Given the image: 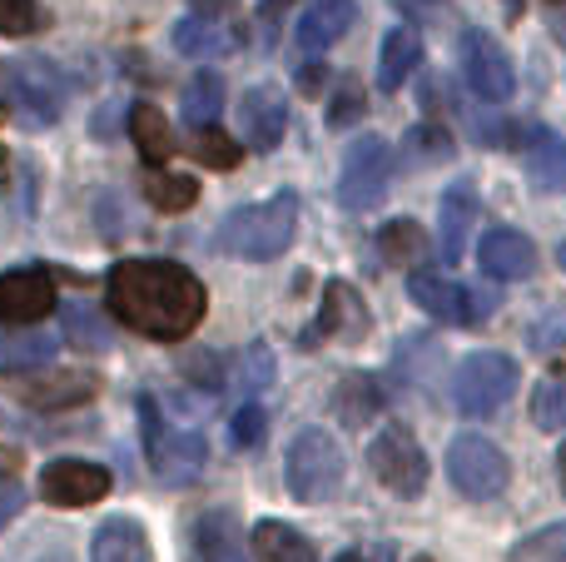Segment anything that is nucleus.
Instances as JSON below:
<instances>
[{"mask_svg": "<svg viewBox=\"0 0 566 562\" xmlns=\"http://www.w3.org/2000/svg\"><path fill=\"white\" fill-rule=\"evenodd\" d=\"M55 354H60V339L30 324L25 334H10L6 344H0V368H6V374H20V368H45Z\"/></svg>", "mask_w": 566, "mask_h": 562, "instance_id": "nucleus-27", "label": "nucleus"}, {"mask_svg": "<svg viewBox=\"0 0 566 562\" xmlns=\"http://www.w3.org/2000/svg\"><path fill=\"white\" fill-rule=\"evenodd\" d=\"M55 309V284L45 269H15L0 274V324L6 329H30Z\"/></svg>", "mask_w": 566, "mask_h": 562, "instance_id": "nucleus-13", "label": "nucleus"}, {"mask_svg": "<svg viewBox=\"0 0 566 562\" xmlns=\"http://www.w3.org/2000/svg\"><path fill=\"white\" fill-rule=\"evenodd\" d=\"M189 562H244V523L234 508H205L189 528Z\"/></svg>", "mask_w": 566, "mask_h": 562, "instance_id": "nucleus-16", "label": "nucleus"}, {"mask_svg": "<svg viewBox=\"0 0 566 562\" xmlns=\"http://www.w3.org/2000/svg\"><path fill=\"white\" fill-rule=\"evenodd\" d=\"M293 229H298V195L283 189V195H269L259 205H244L219 225L214 244L224 249L229 259H249V264H264V259H279L283 249L293 244Z\"/></svg>", "mask_w": 566, "mask_h": 562, "instance_id": "nucleus-2", "label": "nucleus"}, {"mask_svg": "<svg viewBox=\"0 0 566 562\" xmlns=\"http://www.w3.org/2000/svg\"><path fill=\"white\" fill-rule=\"evenodd\" d=\"M517 358L502 354V348H482L468 354L452 374V404L468 418H492L512 394H517Z\"/></svg>", "mask_w": 566, "mask_h": 562, "instance_id": "nucleus-5", "label": "nucleus"}, {"mask_svg": "<svg viewBox=\"0 0 566 562\" xmlns=\"http://www.w3.org/2000/svg\"><path fill=\"white\" fill-rule=\"evenodd\" d=\"M353 110H363V100L353 95V90H343V95H338V105H333V125H348V115H353Z\"/></svg>", "mask_w": 566, "mask_h": 562, "instance_id": "nucleus-44", "label": "nucleus"}, {"mask_svg": "<svg viewBox=\"0 0 566 562\" xmlns=\"http://www.w3.org/2000/svg\"><path fill=\"white\" fill-rule=\"evenodd\" d=\"M145 195H149V205L165 209V215H185V209L199 199V185H195V175H175V169L155 165L145 175Z\"/></svg>", "mask_w": 566, "mask_h": 562, "instance_id": "nucleus-30", "label": "nucleus"}, {"mask_svg": "<svg viewBox=\"0 0 566 562\" xmlns=\"http://www.w3.org/2000/svg\"><path fill=\"white\" fill-rule=\"evenodd\" d=\"M448 478H452V488H458L462 498L488 503V498H497L502 488H507L512 468H507V458H502V448L492 444V438L458 434L448 444Z\"/></svg>", "mask_w": 566, "mask_h": 562, "instance_id": "nucleus-9", "label": "nucleus"}, {"mask_svg": "<svg viewBox=\"0 0 566 562\" xmlns=\"http://www.w3.org/2000/svg\"><path fill=\"white\" fill-rule=\"evenodd\" d=\"M462 80H468V90L482 100V105L512 100L517 70H512L507 50L497 45V35H488V30H468V35H462Z\"/></svg>", "mask_w": 566, "mask_h": 562, "instance_id": "nucleus-11", "label": "nucleus"}, {"mask_svg": "<svg viewBox=\"0 0 566 562\" xmlns=\"http://www.w3.org/2000/svg\"><path fill=\"white\" fill-rule=\"evenodd\" d=\"M40 25H45V10H40L35 0H0V35L25 40V35H35Z\"/></svg>", "mask_w": 566, "mask_h": 562, "instance_id": "nucleus-38", "label": "nucleus"}, {"mask_svg": "<svg viewBox=\"0 0 566 562\" xmlns=\"http://www.w3.org/2000/svg\"><path fill=\"white\" fill-rule=\"evenodd\" d=\"M189 374H195L199 384H219V378H224V368H219L214 354H195V358H189Z\"/></svg>", "mask_w": 566, "mask_h": 562, "instance_id": "nucleus-42", "label": "nucleus"}, {"mask_svg": "<svg viewBox=\"0 0 566 562\" xmlns=\"http://www.w3.org/2000/svg\"><path fill=\"white\" fill-rule=\"evenodd\" d=\"M368 468L392 498H422V488H428V454L412 438V428L402 424H388L368 444Z\"/></svg>", "mask_w": 566, "mask_h": 562, "instance_id": "nucleus-8", "label": "nucleus"}, {"mask_svg": "<svg viewBox=\"0 0 566 562\" xmlns=\"http://www.w3.org/2000/svg\"><path fill=\"white\" fill-rule=\"evenodd\" d=\"M20 508H25V488H20L15 478H6V473H0V528H6L10 518L20 513Z\"/></svg>", "mask_w": 566, "mask_h": 562, "instance_id": "nucleus-41", "label": "nucleus"}, {"mask_svg": "<svg viewBox=\"0 0 566 562\" xmlns=\"http://www.w3.org/2000/svg\"><path fill=\"white\" fill-rule=\"evenodd\" d=\"M219 110H224V80L214 75V70H205V75H195L185 85V95H179V115H185V125H214Z\"/></svg>", "mask_w": 566, "mask_h": 562, "instance_id": "nucleus-28", "label": "nucleus"}, {"mask_svg": "<svg viewBox=\"0 0 566 562\" xmlns=\"http://www.w3.org/2000/svg\"><path fill=\"white\" fill-rule=\"evenodd\" d=\"M478 264L488 279H522L537 269V249L517 229H488L478 244Z\"/></svg>", "mask_w": 566, "mask_h": 562, "instance_id": "nucleus-20", "label": "nucleus"}, {"mask_svg": "<svg viewBox=\"0 0 566 562\" xmlns=\"http://www.w3.org/2000/svg\"><path fill=\"white\" fill-rule=\"evenodd\" d=\"M254 562H318L313 543L289 523H259L254 528Z\"/></svg>", "mask_w": 566, "mask_h": 562, "instance_id": "nucleus-26", "label": "nucleus"}, {"mask_svg": "<svg viewBox=\"0 0 566 562\" xmlns=\"http://www.w3.org/2000/svg\"><path fill=\"white\" fill-rule=\"evenodd\" d=\"M382 408V394H378V384L373 378H348V384L338 388V418L348 428H363L373 414Z\"/></svg>", "mask_w": 566, "mask_h": 562, "instance_id": "nucleus-35", "label": "nucleus"}, {"mask_svg": "<svg viewBox=\"0 0 566 562\" xmlns=\"http://www.w3.org/2000/svg\"><path fill=\"white\" fill-rule=\"evenodd\" d=\"M269 384H274V354H269V344H249L234 364V394L249 404V398Z\"/></svg>", "mask_w": 566, "mask_h": 562, "instance_id": "nucleus-34", "label": "nucleus"}, {"mask_svg": "<svg viewBox=\"0 0 566 562\" xmlns=\"http://www.w3.org/2000/svg\"><path fill=\"white\" fill-rule=\"evenodd\" d=\"M373 319H368V304H363V294L348 284V279H328V289H323V304H318V329L308 334L313 339H338V344H358V339H368Z\"/></svg>", "mask_w": 566, "mask_h": 562, "instance_id": "nucleus-14", "label": "nucleus"}, {"mask_svg": "<svg viewBox=\"0 0 566 562\" xmlns=\"http://www.w3.org/2000/svg\"><path fill=\"white\" fill-rule=\"evenodd\" d=\"M392 169H398V155L382 135H358L348 145V159H343V179H338V199L343 209L363 215V209H378L382 195L392 185Z\"/></svg>", "mask_w": 566, "mask_h": 562, "instance_id": "nucleus-7", "label": "nucleus"}, {"mask_svg": "<svg viewBox=\"0 0 566 562\" xmlns=\"http://www.w3.org/2000/svg\"><path fill=\"white\" fill-rule=\"evenodd\" d=\"M90 562H149V538L135 518H109L95 533Z\"/></svg>", "mask_w": 566, "mask_h": 562, "instance_id": "nucleus-23", "label": "nucleus"}, {"mask_svg": "<svg viewBox=\"0 0 566 562\" xmlns=\"http://www.w3.org/2000/svg\"><path fill=\"white\" fill-rule=\"evenodd\" d=\"M517 149H522V165H527L532 185L552 189V195H566V139L562 135H552V129H542V125H522Z\"/></svg>", "mask_w": 566, "mask_h": 562, "instance_id": "nucleus-18", "label": "nucleus"}, {"mask_svg": "<svg viewBox=\"0 0 566 562\" xmlns=\"http://www.w3.org/2000/svg\"><path fill=\"white\" fill-rule=\"evenodd\" d=\"M283 473H289V493L298 498V503H333L348 464H343V448L328 428H303L289 444Z\"/></svg>", "mask_w": 566, "mask_h": 562, "instance_id": "nucleus-4", "label": "nucleus"}, {"mask_svg": "<svg viewBox=\"0 0 566 562\" xmlns=\"http://www.w3.org/2000/svg\"><path fill=\"white\" fill-rule=\"evenodd\" d=\"M353 20H358V0H313L298 20V45L318 55V50H328L333 40L353 25Z\"/></svg>", "mask_w": 566, "mask_h": 562, "instance_id": "nucleus-21", "label": "nucleus"}, {"mask_svg": "<svg viewBox=\"0 0 566 562\" xmlns=\"http://www.w3.org/2000/svg\"><path fill=\"white\" fill-rule=\"evenodd\" d=\"M562 269H566V244H562Z\"/></svg>", "mask_w": 566, "mask_h": 562, "instance_id": "nucleus-48", "label": "nucleus"}, {"mask_svg": "<svg viewBox=\"0 0 566 562\" xmlns=\"http://www.w3.org/2000/svg\"><path fill=\"white\" fill-rule=\"evenodd\" d=\"M65 95H70V85L50 60L25 55V60H10L6 65V100H10V110L25 119V129L55 125L60 110H65Z\"/></svg>", "mask_w": 566, "mask_h": 562, "instance_id": "nucleus-6", "label": "nucleus"}, {"mask_svg": "<svg viewBox=\"0 0 566 562\" xmlns=\"http://www.w3.org/2000/svg\"><path fill=\"white\" fill-rule=\"evenodd\" d=\"M532 424L562 434L566 428V368H552L537 388H532Z\"/></svg>", "mask_w": 566, "mask_h": 562, "instance_id": "nucleus-33", "label": "nucleus"}, {"mask_svg": "<svg viewBox=\"0 0 566 562\" xmlns=\"http://www.w3.org/2000/svg\"><path fill=\"white\" fill-rule=\"evenodd\" d=\"M175 50L179 55H189V60H219V55L234 50V35H229L219 20H209V15H189V20H179L175 25Z\"/></svg>", "mask_w": 566, "mask_h": 562, "instance_id": "nucleus-24", "label": "nucleus"}, {"mask_svg": "<svg viewBox=\"0 0 566 562\" xmlns=\"http://www.w3.org/2000/svg\"><path fill=\"white\" fill-rule=\"evenodd\" d=\"M408 25H428V20H442L448 15V0H388Z\"/></svg>", "mask_w": 566, "mask_h": 562, "instance_id": "nucleus-40", "label": "nucleus"}, {"mask_svg": "<svg viewBox=\"0 0 566 562\" xmlns=\"http://www.w3.org/2000/svg\"><path fill=\"white\" fill-rule=\"evenodd\" d=\"M65 339L80 348H90V354H99V348L115 344V329L99 319L95 304H85V299H70L65 304Z\"/></svg>", "mask_w": 566, "mask_h": 562, "instance_id": "nucleus-31", "label": "nucleus"}, {"mask_svg": "<svg viewBox=\"0 0 566 562\" xmlns=\"http://www.w3.org/2000/svg\"><path fill=\"white\" fill-rule=\"evenodd\" d=\"M239 135L249 149H274L289 135V100L274 85H254L239 100Z\"/></svg>", "mask_w": 566, "mask_h": 562, "instance_id": "nucleus-15", "label": "nucleus"}, {"mask_svg": "<svg viewBox=\"0 0 566 562\" xmlns=\"http://www.w3.org/2000/svg\"><path fill=\"white\" fill-rule=\"evenodd\" d=\"M129 135H135V149L149 159V165H169V155L179 149L175 129L165 125V115H159L155 105H135V110H129Z\"/></svg>", "mask_w": 566, "mask_h": 562, "instance_id": "nucleus-25", "label": "nucleus"}, {"mask_svg": "<svg viewBox=\"0 0 566 562\" xmlns=\"http://www.w3.org/2000/svg\"><path fill=\"white\" fill-rule=\"evenodd\" d=\"M452 135L448 125H438V119H422V125H412L408 135H402V159H408L412 169H428V165H442V159H452Z\"/></svg>", "mask_w": 566, "mask_h": 562, "instance_id": "nucleus-29", "label": "nucleus"}, {"mask_svg": "<svg viewBox=\"0 0 566 562\" xmlns=\"http://www.w3.org/2000/svg\"><path fill=\"white\" fill-rule=\"evenodd\" d=\"M338 562H388V548H378V553H363V548H348Z\"/></svg>", "mask_w": 566, "mask_h": 562, "instance_id": "nucleus-46", "label": "nucleus"}, {"mask_svg": "<svg viewBox=\"0 0 566 562\" xmlns=\"http://www.w3.org/2000/svg\"><path fill=\"white\" fill-rule=\"evenodd\" d=\"M139 418H145V448L155 473L169 488H189L209 464V438L195 424H179L169 408H159V398H139Z\"/></svg>", "mask_w": 566, "mask_h": 562, "instance_id": "nucleus-3", "label": "nucleus"}, {"mask_svg": "<svg viewBox=\"0 0 566 562\" xmlns=\"http://www.w3.org/2000/svg\"><path fill=\"white\" fill-rule=\"evenodd\" d=\"M378 249H382V259H388V264L412 269L422 254H428V235H422V225H412V219H392V225H382Z\"/></svg>", "mask_w": 566, "mask_h": 562, "instance_id": "nucleus-32", "label": "nucleus"}, {"mask_svg": "<svg viewBox=\"0 0 566 562\" xmlns=\"http://www.w3.org/2000/svg\"><path fill=\"white\" fill-rule=\"evenodd\" d=\"M298 90L303 95H323V90H328V70H318V65L298 70Z\"/></svg>", "mask_w": 566, "mask_h": 562, "instance_id": "nucleus-43", "label": "nucleus"}, {"mask_svg": "<svg viewBox=\"0 0 566 562\" xmlns=\"http://www.w3.org/2000/svg\"><path fill=\"white\" fill-rule=\"evenodd\" d=\"M239 0H195V15H209V20H219V15H229Z\"/></svg>", "mask_w": 566, "mask_h": 562, "instance_id": "nucleus-45", "label": "nucleus"}, {"mask_svg": "<svg viewBox=\"0 0 566 562\" xmlns=\"http://www.w3.org/2000/svg\"><path fill=\"white\" fill-rule=\"evenodd\" d=\"M512 562H566V523H552L542 533L522 538L512 548Z\"/></svg>", "mask_w": 566, "mask_h": 562, "instance_id": "nucleus-37", "label": "nucleus"}, {"mask_svg": "<svg viewBox=\"0 0 566 562\" xmlns=\"http://www.w3.org/2000/svg\"><path fill=\"white\" fill-rule=\"evenodd\" d=\"M6 394L30 408H80L99 394V378L90 368H20L6 374Z\"/></svg>", "mask_w": 566, "mask_h": 562, "instance_id": "nucleus-10", "label": "nucleus"}, {"mask_svg": "<svg viewBox=\"0 0 566 562\" xmlns=\"http://www.w3.org/2000/svg\"><path fill=\"white\" fill-rule=\"evenodd\" d=\"M189 155L209 169H234L239 165V139L224 135V129H214V125H199L195 139H189Z\"/></svg>", "mask_w": 566, "mask_h": 562, "instance_id": "nucleus-36", "label": "nucleus"}, {"mask_svg": "<svg viewBox=\"0 0 566 562\" xmlns=\"http://www.w3.org/2000/svg\"><path fill=\"white\" fill-rule=\"evenodd\" d=\"M264 428H269V414L249 398V404H239L234 424H229V434H234V448H259L264 444Z\"/></svg>", "mask_w": 566, "mask_h": 562, "instance_id": "nucleus-39", "label": "nucleus"}, {"mask_svg": "<svg viewBox=\"0 0 566 562\" xmlns=\"http://www.w3.org/2000/svg\"><path fill=\"white\" fill-rule=\"evenodd\" d=\"M478 225V195H472L468 179H458L452 189H442V205H438V254L442 264H458L468 254V235Z\"/></svg>", "mask_w": 566, "mask_h": 562, "instance_id": "nucleus-17", "label": "nucleus"}, {"mask_svg": "<svg viewBox=\"0 0 566 562\" xmlns=\"http://www.w3.org/2000/svg\"><path fill=\"white\" fill-rule=\"evenodd\" d=\"M412 562H432V558H412Z\"/></svg>", "mask_w": 566, "mask_h": 562, "instance_id": "nucleus-49", "label": "nucleus"}, {"mask_svg": "<svg viewBox=\"0 0 566 562\" xmlns=\"http://www.w3.org/2000/svg\"><path fill=\"white\" fill-rule=\"evenodd\" d=\"M109 309L125 329L159 344H179L205 324V284L175 259H125L105 279Z\"/></svg>", "mask_w": 566, "mask_h": 562, "instance_id": "nucleus-1", "label": "nucleus"}, {"mask_svg": "<svg viewBox=\"0 0 566 562\" xmlns=\"http://www.w3.org/2000/svg\"><path fill=\"white\" fill-rule=\"evenodd\" d=\"M418 65H422V35H418V25H392L388 35H382L378 85L382 90H402Z\"/></svg>", "mask_w": 566, "mask_h": 562, "instance_id": "nucleus-22", "label": "nucleus"}, {"mask_svg": "<svg viewBox=\"0 0 566 562\" xmlns=\"http://www.w3.org/2000/svg\"><path fill=\"white\" fill-rule=\"evenodd\" d=\"M408 294L422 314H432L438 324L452 329H472V309H468V284L458 279H442V274H412L408 279Z\"/></svg>", "mask_w": 566, "mask_h": 562, "instance_id": "nucleus-19", "label": "nucleus"}, {"mask_svg": "<svg viewBox=\"0 0 566 562\" xmlns=\"http://www.w3.org/2000/svg\"><path fill=\"white\" fill-rule=\"evenodd\" d=\"M557 483H562V493H566V444L557 448Z\"/></svg>", "mask_w": 566, "mask_h": 562, "instance_id": "nucleus-47", "label": "nucleus"}, {"mask_svg": "<svg viewBox=\"0 0 566 562\" xmlns=\"http://www.w3.org/2000/svg\"><path fill=\"white\" fill-rule=\"evenodd\" d=\"M109 493V473L99 464H85V458H60V464H45L40 473V498L55 508H85L99 503Z\"/></svg>", "mask_w": 566, "mask_h": 562, "instance_id": "nucleus-12", "label": "nucleus"}]
</instances>
